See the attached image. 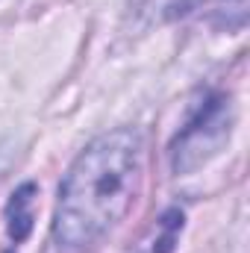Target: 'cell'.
Wrapping results in <instances>:
<instances>
[{"instance_id": "obj_1", "label": "cell", "mask_w": 250, "mask_h": 253, "mask_svg": "<svg viewBox=\"0 0 250 253\" xmlns=\"http://www.w3.org/2000/svg\"><path fill=\"white\" fill-rule=\"evenodd\" d=\"M141 132L112 129L94 138L59 186L53 236L65 248H88L106 236L135 200L141 180Z\"/></svg>"}, {"instance_id": "obj_2", "label": "cell", "mask_w": 250, "mask_h": 253, "mask_svg": "<svg viewBox=\"0 0 250 253\" xmlns=\"http://www.w3.org/2000/svg\"><path fill=\"white\" fill-rule=\"evenodd\" d=\"M33 194L36 186L33 183H24L21 189L12 194L9 206H6V221H9V239L18 245L30 236L33 230Z\"/></svg>"}, {"instance_id": "obj_3", "label": "cell", "mask_w": 250, "mask_h": 253, "mask_svg": "<svg viewBox=\"0 0 250 253\" xmlns=\"http://www.w3.org/2000/svg\"><path fill=\"white\" fill-rule=\"evenodd\" d=\"M6 165H9V150H3V147H0V174L6 171Z\"/></svg>"}]
</instances>
